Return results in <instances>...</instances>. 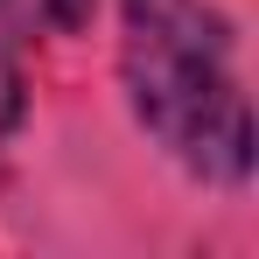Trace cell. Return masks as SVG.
Wrapping results in <instances>:
<instances>
[{"instance_id":"6da1fadb","label":"cell","mask_w":259,"mask_h":259,"mask_svg":"<svg viewBox=\"0 0 259 259\" xmlns=\"http://www.w3.org/2000/svg\"><path fill=\"white\" fill-rule=\"evenodd\" d=\"M119 70L140 126L161 133L189 168L224 182L252 168V119L231 77V28L203 0H126Z\"/></svg>"},{"instance_id":"3957f363","label":"cell","mask_w":259,"mask_h":259,"mask_svg":"<svg viewBox=\"0 0 259 259\" xmlns=\"http://www.w3.org/2000/svg\"><path fill=\"white\" fill-rule=\"evenodd\" d=\"M21 119V63H14V49L0 42V133Z\"/></svg>"},{"instance_id":"7a4b0ae2","label":"cell","mask_w":259,"mask_h":259,"mask_svg":"<svg viewBox=\"0 0 259 259\" xmlns=\"http://www.w3.org/2000/svg\"><path fill=\"white\" fill-rule=\"evenodd\" d=\"M0 14L21 35H70L91 21V0H0Z\"/></svg>"}]
</instances>
